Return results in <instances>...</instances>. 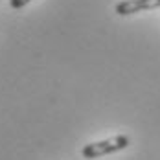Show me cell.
<instances>
[{"instance_id":"obj_1","label":"cell","mask_w":160,"mask_h":160,"mask_svg":"<svg viewBox=\"0 0 160 160\" xmlns=\"http://www.w3.org/2000/svg\"><path fill=\"white\" fill-rule=\"evenodd\" d=\"M131 140L125 134H116L112 138L107 140H101V142H92V144L85 145L81 155L87 160H94L99 157H105V155H112V153H118V151H123L125 147H129Z\"/></svg>"},{"instance_id":"obj_2","label":"cell","mask_w":160,"mask_h":160,"mask_svg":"<svg viewBox=\"0 0 160 160\" xmlns=\"http://www.w3.org/2000/svg\"><path fill=\"white\" fill-rule=\"evenodd\" d=\"M160 8V0H123L116 4V13L118 15H132L138 11H147V9H157Z\"/></svg>"},{"instance_id":"obj_3","label":"cell","mask_w":160,"mask_h":160,"mask_svg":"<svg viewBox=\"0 0 160 160\" xmlns=\"http://www.w3.org/2000/svg\"><path fill=\"white\" fill-rule=\"evenodd\" d=\"M32 0H9V4H11V8L13 9H20V8H24L26 4H30Z\"/></svg>"}]
</instances>
